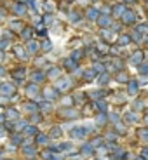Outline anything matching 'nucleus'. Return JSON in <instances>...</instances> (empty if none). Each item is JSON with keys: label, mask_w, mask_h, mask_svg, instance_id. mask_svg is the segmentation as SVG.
Segmentation results:
<instances>
[{"label": "nucleus", "mask_w": 148, "mask_h": 160, "mask_svg": "<svg viewBox=\"0 0 148 160\" xmlns=\"http://www.w3.org/2000/svg\"><path fill=\"white\" fill-rule=\"evenodd\" d=\"M131 39H132V40H136V42H139V40H141V33H139V31H134Z\"/></svg>", "instance_id": "37998d69"}, {"label": "nucleus", "mask_w": 148, "mask_h": 160, "mask_svg": "<svg viewBox=\"0 0 148 160\" xmlns=\"http://www.w3.org/2000/svg\"><path fill=\"white\" fill-rule=\"evenodd\" d=\"M84 77H86V80H92L94 77H96V71H94V70H87V71H84Z\"/></svg>", "instance_id": "b1692460"}, {"label": "nucleus", "mask_w": 148, "mask_h": 160, "mask_svg": "<svg viewBox=\"0 0 148 160\" xmlns=\"http://www.w3.org/2000/svg\"><path fill=\"white\" fill-rule=\"evenodd\" d=\"M7 45H9V40L7 39L2 40V42H0V50H4V47H7Z\"/></svg>", "instance_id": "49530a36"}, {"label": "nucleus", "mask_w": 148, "mask_h": 160, "mask_svg": "<svg viewBox=\"0 0 148 160\" xmlns=\"http://www.w3.org/2000/svg\"><path fill=\"white\" fill-rule=\"evenodd\" d=\"M39 108H42V110H51V108H52V106H51V103H47V101H44V103H42V104H40Z\"/></svg>", "instance_id": "79ce46f5"}, {"label": "nucleus", "mask_w": 148, "mask_h": 160, "mask_svg": "<svg viewBox=\"0 0 148 160\" xmlns=\"http://www.w3.org/2000/svg\"><path fill=\"white\" fill-rule=\"evenodd\" d=\"M44 63H45V59H44V58H40V59H37V61H35V64H39V66H42Z\"/></svg>", "instance_id": "8fccbe9b"}, {"label": "nucleus", "mask_w": 148, "mask_h": 160, "mask_svg": "<svg viewBox=\"0 0 148 160\" xmlns=\"http://www.w3.org/2000/svg\"><path fill=\"white\" fill-rule=\"evenodd\" d=\"M139 73L141 75H148V64H139Z\"/></svg>", "instance_id": "e433bc0d"}, {"label": "nucleus", "mask_w": 148, "mask_h": 160, "mask_svg": "<svg viewBox=\"0 0 148 160\" xmlns=\"http://www.w3.org/2000/svg\"><path fill=\"white\" fill-rule=\"evenodd\" d=\"M25 134H26V136H33V134H39V130H37V127L30 125V127H26V129H25Z\"/></svg>", "instance_id": "412c9836"}, {"label": "nucleus", "mask_w": 148, "mask_h": 160, "mask_svg": "<svg viewBox=\"0 0 148 160\" xmlns=\"http://www.w3.org/2000/svg\"><path fill=\"white\" fill-rule=\"evenodd\" d=\"M108 139L110 141H115V139H117V136H115V134H108Z\"/></svg>", "instance_id": "4d7b16f0"}, {"label": "nucleus", "mask_w": 148, "mask_h": 160, "mask_svg": "<svg viewBox=\"0 0 148 160\" xmlns=\"http://www.w3.org/2000/svg\"><path fill=\"white\" fill-rule=\"evenodd\" d=\"M80 151H82V155H86V157H89V155H92V146H91V144H84Z\"/></svg>", "instance_id": "dca6fc26"}, {"label": "nucleus", "mask_w": 148, "mask_h": 160, "mask_svg": "<svg viewBox=\"0 0 148 160\" xmlns=\"http://www.w3.org/2000/svg\"><path fill=\"white\" fill-rule=\"evenodd\" d=\"M14 52L18 54V58H21V59H26V52L23 50V47H16V49H14Z\"/></svg>", "instance_id": "4be33fe9"}, {"label": "nucleus", "mask_w": 148, "mask_h": 160, "mask_svg": "<svg viewBox=\"0 0 148 160\" xmlns=\"http://www.w3.org/2000/svg\"><path fill=\"white\" fill-rule=\"evenodd\" d=\"M40 47H42V50H51L52 49V44H51L49 40H44V42L40 44Z\"/></svg>", "instance_id": "a878e982"}, {"label": "nucleus", "mask_w": 148, "mask_h": 160, "mask_svg": "<svg viewBox=\"0 0 148 160\" xmlns=\"http://www.w3.org/2000/svg\"><path fill=\"white\" fill-rule=\"evenodd\" d=\"M5 117H7L9 120H12V122H16V120H19V113L14 110V108H9L7 113H5Z\"/></svg>", "instance_id": "20e7f679"}, {"label": "nucleus", "mask_w": 148, "mask_h": 160, "mask_svg": "<svg viewBox=\"0 0 148 160\" xmlns=\"http://www.w3.org/2000/svg\"><path fill=\"white\" fill-rule=\"evenodd\" d=\"M26 92H28L30 96H35V94L39 92V89H37V84H30L28 87H26Z\"/></svg>", "instance_id": "2eb2a0df"}, {"label": "nucleus", "mask_w": 148, "mask_h": 160, "mask_svg": "<svg viewBox=\"0 0 148 160\" xmlns=\"http://www.w3.org/2000/svg\"><path fill=\"white\" fill-rule=\"evenodd\" d=\"M42 120V115H31V124H39Z\"/></svg>", "instance_id": "a19ab883"}, {"label": "nucleus", "mask_w": 148, "mask_h": 160, "mask_svg": "<svg viewBox=\"0 0 148 160\" xmlns=\"http://www.w3.org/2000/svg\"><path fill=\"white\" fill-rule=\"evenodd\" d=\"M35 143H37V144H44V143H47V136H45V134H37Z\"/></svg>", "instance_id": "f3484780"}, {"label": "nucleus", "mask_w": 148, "mask_h": 160, "mask_svg": "<svg viewBox=\"0 0 148 160\" xmlns=\"http://www.w3.org/2000/svg\"><path fill=\"white\" fill-rule=\"evenodd\" d=\"M145 42H147V44H148V37H147V39H145Z\"/></svg>", "instance_id": "69168bd1"}, {"label": "nucleus", "mask_w": 148, "mask_h": 160, "mask_svg": "<svg viewBox=\"0 0 148 160\" xmlns=\"http://www.w3.org/2000/svg\"><path fill=\"white\" fill-rule=\"evenodd\" d=\"M139 138L145 139V141H148V130L147 129H141V130H139Z\"/></svg>", "instance_id": "4c0bfd02"}, {"label": "nucleus", "mask_w": 148, "mask_h": 160, "mask_svg": "<svg viewBox=\"0 0 148 160\" xmlns=\"http://www.w3.org/2000/svg\"><path fill=\"white\" fill-rule=\"evenodd\" d=\"M70 134H71V138H80V139H82V138L86 136V129H84V127H75V129H71Z\"/></svg>", "instance_id": "7ed1b4c3"}, {"label": "nucleus", "mask_w": 148, "mask_h": 160, "mask_svg": "<svg viewBox=\"0 0 148 160\" xmlns=\"http://www.w3.org/2000/svg\"><path fill=\"white\" fill-rule=\"evenodd\" d=\"M117 129L118 130H126V127H124V125H120V124H117Z\"/></svg>", "instance_id": "052dcab7"}, {"label": "nucleus", "mask_w": 148, "mask_h": 160, "mask_svg": "<svg viewBox=\"0 0 148 160\" xmlns=\"http://www.w3.org/2000/svg\"><path fill=\"white\" fill-rule=\"evenodd\" d=\"M84 129H86V134H91V132H94V127H92V125H84Z\"/></svg>", "instance_id": "de8ad7c7"}, {"label": "nucleus", "mask_w": 148, "mask_h": 160, "mask_svg": "<svg viewBox=\"0 0 148 160\" xmlns=\"http://www.w3.org/2000/svg\"><path fill=\"white\" fill-rule=\"evenodd\" d=\"M19 2H26V0H19Z\"/></svg>", "instance_id": "338daca9"}, {"label": "nucleus", "mask_w": 148, "mask_h": 160, "mask_svg": "<svg viewBox=\"0 0 148 160\" xmlns=\"http://www.w3.org/2000/svg\"><path fill=\"white\" fill-rule=\"evenodd\" d=\"M39 49H40V44L33 42V40H28V50L31 52V54H35V52H37Z\"/></svg>", "instance_id": "1a4fd4ad"}, {"label": "nucleus", "mask_w": 148, "mask_h": 160, "mask_svg": "<svg viewBox=\"0 0 148 160\" xmlns=\"http://www.w3.org/2000/svg\"><path fill=\"white\" fill-rule=\"evenodd\" d=\"M101 143H103L101 138H94V139L91 141V146H92V148H99V146H101Z\"/></svg>", "instance_id": "cd10ccee"}, {"label": "nucleus", "mask_w": 148, "mask_h": 160, "mask_svg": "<svg viewBox=\"0 0 148 160\" xmlns=\"http://www.w3.org/2000/svg\"><path fill=\"white\" fill-rule=\"evenodd\" d=\"M124 12H126V7H124V5H115V7H113V16H115V18H120Z\"/></svg>", "instance_id": "9d476101"}, {"label": "nucleus", "mask_w": 148, "mask_h": 160, "mask_svg": "<svg viewBox=\"0 0 148 160\" xmlns=\"http://www.w3.org/2000/svg\"><path fill=\"white\" fill-rule=\"evenodd\" d=\"M44 19H45V23H47V24H49V23H52V16H49V14H47V16H45V18H44Z\"/></svg>", "instance_id": "3c124183"}, {"label": "nucleus", "mask_w": 148, "mask_h": 160, "mask_svg": "<svg viewBox=\"0 0 148 160\" xmlns=\"http://www.w3.org/2000/svg\"><path fill=\"white\" fill-rule=\"evenodd\" d=\"M124 119H126L127 124H132V122H136V120H138V117H136V113L129 111V113H126V117H124Z\"/></svg>", "instance_id": "ddd939ff"}, {"label": "nucleus", "mask_w": 148, "mask_h": 160, "mask_svg": "<svg viewBox=\"0 0 148 160\" xmlns=\"http://www.w3.org/2000/svg\"><path fill=\"white\" fill-rule=\"evenodd\" d=\"M103 70H105V66H103L101 63H94V71H96V73H98V71H103Z\"/></svg>", "instance_id": "ea45409f"}, {"label": "nucleus", "mask_w": 148, "mask_h": 160, "mask_svg": "<svg viewBox=\"0 0 148 160\" xmlns=\"http://www.w3.org/2000/svg\"><path fill=\"white\" fill-rule=\"evenodd\" d=\"M10 30H21V23L19 21H12L10 23Z\"/></svg>", "instance_id": "c9c22d12"}, {"label": "nucleus", "mask_w": 148, "mask_h": 160, "mask_svg": "<svg viewBox=\"0 0 148 160\" xmlns=\"http://www.w3.org/2000/svg\"><path fill=\"white\" fill-rule=\"evenodd\" d=\"M101 35H103V39H110L112 31H110V30H103V31H101Z\"/></svg>", "instance_id": "c03bdc74"}, {"label": "nucleus", "mask_w": 148, "mask_h": 160, "mask_svg": "<svg viewBox=\"0 0 148 160\" xmlns=\"http://www.w3.org/2000/svg\"><path fill=\"white\" fill-rule=\"evenodd\" d=\"M58 87H59V89H68V87H70V80H65V79L59 80V82H58Z\"/></svg>", "instance_id": "393cba45"}, {"label": "nucleus", "mask_w": 148, "mask_h": 160, "mask_svg": "<svg viewBox=\"0 0 148 160\" xmlns=\"http://www.w3.org/2000/svg\"><path fill=\"white\" fill-rule=\"evenodd\" d=\"M25 108H26L28 111H35V110H39V104H35V103H28Z\"/></svg>", "instance_id": "2f4dec72"}, {"label": "nucleus", "mask_w": 148, "mask_h": 160, "mask_svg": "<svg viewBox=\"0 0 148 160\" xmlns=\"http://www.w3.org/2000/svg\"><path fill=\"white\" fill-rule=\"evenodd\" d=\"M4 119H5V117H4V115H0V124H2V122H4Z\"/></svg>", "instance_id": "680f3d73"}, {"label": "nucleus", "mask_w": 148, "mask_h": 160, "mask_svg": "<svg viewBox=\"0 0 148 160\" xmlns=\"http://www.w3.org/2000/svg\"><path fill=\"white\" fill-rule=\"evenodd\" d=\"M117 80H118V82H122V84L129 82V79H127V75H126V73H118V75H117Z\"/></svg>", "instance_id": "7c9ffc66"}, {"label": "nucleus", "mask_w": 148, "mask_h": 160, "mask_svg": "<svg viewBox=\"0 0 148 160\" xmlns=\"http://www.w3.org/2000/svg\"><path fill=\"white\" fill-rule=\"evenodd\" d=\"M136 31H139V33H147L148 24H139V26H136Z\"/></svg>", "instance_id": "473e14b6"}, {"label": "nucleus", "mask_w": 148, "mask_h": 160, "mask_svg": "<svg viewBox=\"0 0 148 160\" xmlns=\"http://www.w3.org/2000/svg\"><path fill=\"white\" fill-rule=\"evenodd\" d=\"M45 98H47V99H56V98H58L56 89H47L45 90Z\"/></svg>", "instance_id": "4468645a"}, {"label": "nucleus", "mask_w": 148, "mask_h": 160, "mask_svg": "<svg viewBox=\"0 0 148 160\" xmlns=\"http://www.w3.org/2000/svg\"><path fill=\"white\" fill-rule=\"evenodd\" d=\"M98 24H99V26H103V28H105V26L108 28L110 24H112V21H110L108 16H99V18H98Z\"/></svg>", "instance_id": "0eeeda50"}, {"label": "nucleus", "mask_w": 148, "mask_h": 160, "mask_svg": "<svg viewBox=\"0 0 148 160\" xmlns=\"http://www.w3.org/2000/svg\"><path fill=\"white\" fill-rule=\"evenodd\" d=\"M122 21H124V24H132V23L136 21L134 10H126V12L122 14Z\"/></svg>", "instance_id": "f257e3e1"}, {"label": "nucleus", "mask_w": 148, "mask_h": 160, "mask_svg": "<svg viewBox=\"0 0 148 160\" xmlns=\"http://www.w3.org/2000/svg\"><path fill=\"white\" fill-rule=\"evenodd\" d=\"M141 157L148 160V150H143V153H141Z\"/></svg>", "instance_id": "6e6d98bb"}, {"label": "nucleus", "mask_w": 148, "mask_h": 160, "mask_svg": "<svg viewBox=\"0 0 148 160\" xmlns=\"http://www.w3.org/2000/svg\"><path fill=\"white\" fill-rule=\"evenodd\" d=\"M129 42H131V37H127V35L118 37V45H127Z\"/></svg>", "instance_id": "aec40b11"}, {"label": "nucleus", "mask_w": 148, "mask_h": 160, "mask_svg": "<svg viewBox=\"0 0 148 160\" xmlns=\"http://www.w3.org/2000/svg\"><path fill=\"white\" fill-rule=\"evenodd\" d=\"M131 63H132V64H141V63H143V52H136V54H132V56H131Z\"/></svg>", "instance_id": "39448f33"}, {"label": "nucleus", "mask_w": 148, "mask_h": 160, "mask_svg": "<svg viewBox=\"0 0 148 160\" xmlns=\"http://www.w3.org/2000/svg\"><path fill=\"white\" fill-rule=\"evenodd\" d=\"M80 56H82V52H73V59H79Z\"/></svg>", "instance_id": "5fc2aeb1"}, {"label": "nucleus", "mask_w": 148, "mask_h": 160, "mask_svg": "<svg viewBox=\"0 0 148 160\" xmlns=\"http://www.w3.org/2000/svg\"><path fill=\"white\" fill-rule=\"evenodd\" d=\"M98 108L101 111H106V106H105V103H103V101H99V103H98Z\"/></svg>", "instance_id": "09e8293b"}, {"label": "nucleus", "mask_w": 148, "mask_h": 160, "mask_svg": "<svg viewBox=\"0 0 148 160\" xmlns=\"http://www.w3.org/2000/svg\"><path fill=\"white\" fill-rule=\"evenodd\" d=\"M35 148L33 146H23V153H26V155H35Z\"/></svg>", "instance_id": "c85d7f7f"}, {"label": "nucleus", "mask_w": 148, "mask_h": 160, "mask_svg": "<svg viewBox=\"0 0 148 160\" xmlns=\"http://www.w3.org/2000/svg\"><path fill=\"white\" fill-rule=\"evenodd\" d=\"M65 66H66L70 71H75V70H77V63H75L73 59H66V61H65Z\"/></svg>", "instance_id": "f8f14e48"}, {"label": "nucleus", "mask_w": 148, "mask_h": 160, "mask_svg": "<svg viewBox=\"0 0 148 160\" xmlns=\"http://www.w3.org/2000/svg\"><path fill=\"white\" fill-rule=\"evenodd\" d=\"M145 124H148V115H145Z\"/></svg>", "instance_id": "e2e57ef3"}, {"label": "nucleus", "mask_w": 148, "mask_h": 160, "mask_svg": "<svg viewBox=\"0 0 148 160\" xmlns=\"http://www.w3.org/2000/svg\"><path fill=\"white\" fill-rule=\"evenodd\" d=\"M0 94H4V96H12V94H14V85H12V84H2V85H0Z\"/></svg>", "instance_id": "f03ea898"}, {"label": "nucleus", "mask_w": 148, "mask_h": 160, "mask_svg": "<svg viewBox=\"0 0 148 160\" xmlns=\"http://www.w3.org/2000/svg\"><path fill=\"white\" fill-rule=\"evenodd\" d=\"M136 160H145V159H143V157H138V159H136Z\"/></svg>", "instance_id": "0e129e2a"}, {"label": "nucleus", "mask_w": 148, "mask_h": 160, "mask_svg": "<svg viewBox=\"0 0 148 160\" xmlns=\"http://www.w3.org/2000/svg\"><path fill=\"white\" fill-rule=\"evenodd\" d=\"M14 77H16V79H23V77H25V70H16L14 71Z\"/></svg>", "instance_id": "58836bf2"}, {"label": "nucleus", "mask_w": 148, "mask_h": 160, "mask_svg": "<svg viewBox=\"0 0 148 160\" xmlns=\"http://www.w3.org/2000/svg\"><path fill=\"white\" fill-rule=\"evenodd\" d=\"M87 18H89V19H92V21L98 19V18H99V12L96 9H92V7H91V9L87 10Z\"/></svg>", "instance_id": "9b49d317"}, {"label": "nucleus", "mask_w": 148, "mask_h": 160, "mask_svg": "<svg viewBox=\"0 0 148 160\" xmlns=\"http://www.w3.org/2000/svg\"><path fill=\"white\" fill-rule=\"evenodd\" d=\"M63 117H70V119H75V117H77V111H75V110H63Z\"/></svg>", "instance_id": "5701e85b"}, {"label": "nucleus", "mask_w": 148, "mask_h": 160, "mask_svg": "<svg viewBox=\"0 0 148 160\" xmlns=\"http://www.w3.org/2000/svg\"><path fill=\"white\" fill-rule=\"evenodd\" d=\"M147 58H148V54H147Z\"/></svg>", "instance_id": "774afa93"}, {"label": "nucleus", "mask_w": 148, "mask_h": 160, "mask_svg": "<svg viewBox=\"0 0 148 160\" xmlns=\"http://www.w3.org/2000/svg\"><path fill=\"white\" fill-rule=\"evenodd\" d=\"M61 136V129L59 127H52L51 129V138H59Z\"/></svg>", "instance_id": "bb28decb"}, {"label": "nucleus", "mask_w": 148, "mask_h": 160, "mask_svg": "<svg viewBox=\"0 0 148 160\" xmlns=\"http://www.w3.org/2000/svg\"><path fill=\"white\" fill-rule=\"evenodd\" d=\"M44 79H45V77H44L42 71H33V73H31V82H33V84H39V82H42Z\"/></svg>", "instance_id": "423d86ee"}, {"label": "nucleus", "mask_w": 148, "mask_h": 160, "mask_svg": "<svg viewBox=\"0 0 148 160\" xmlns=\"http://www.w3.org/2000/svg\"><path fill=\"white\" fill-rule=\"evenodd\" d=\"M21 37H23L25 40H31V30H30V28L21 30Z\"/></svg>", "instance_id": "6ab92c4d"}, {"label": "nucleus", "mask_w": 148, "mask_h": 160, "mask_svg": "<svg viewBox=\"0 0 148 160\" xmlns=\"http://www.w3.org/2000/svg\"><path fill=\"white\" fill-rule=\"evenodd\" d=\"M4 134H5V127H0V138H2Z\"/></svg>", "instance_id": "bf43d9fd"}, {"label": "nucleus", "mask_w": 148, "mask_h": 160, "mask_svg": "<svg viewBox=\"0 0 148 160\" xmlns=\"http://www.w3.org/2000/svg\"><path fill=\"white\" fill-rule=\"evenodd\" d=\"M96 122H98L99 125H103V124L106 122V119H105V115H99V117H98V120H96Z\"/></svg>", "instance_id": "a18cd8bd"}, {"label": "nucleus", "mask_w": 148, "mask_h": 160, "mask_svg": "<svg viewBox=\"0 0 148 160\" xmlns=\"http://www.w3.org/2000/svg\"><path fill=\"white\" fill-rule=\"evenodd\" d=\"M127 85H129V90H127L129 94H136V92H138V89H139L138 82H134V80H129Z\"/></svg>", "instance_id": "6e6552de"}, {"label": "nucleus", "mask_w": 148, "mask_h": 160, "mask_svg": "<svg viewBox=\"0 0 148 160\" xmlns=\"http://www.w3.org/2000/svg\"><path fill=\"white\" fill-rule=\"evenodd\" d=\"M14 12H16V14H18V16H23V14H25V5H21V4H18V5H14Z\"/></svg>", "instance_id": "a211bd4d"}, {"label": "nucleus", "mask_w": 148, "mask_h": 160, "mask_svg": "<svg viewBox=\"0 0 148 160\" xmlns=\"http://www.w3.org/2000/svg\"><path fill=\"white\" fill-rule=\"evenodd\" d=\"M59 148L63 151H70L71 150V143H63V144H59Z\"/></svg>", "instance_id": "f704fd0d"}, {"label": "nucleus", "mask_w": 148, "mask_h": 160, "mask_svg": "<svg viewBox=\"0 0 148 160\" xmlns=\"http://www.w3.org/2000/svg\"><path fill=\"white\" fill-rule=\"evenodd\" d=\"M12 141H14V143H19V141H21V136H14V138H12Z\"/></svg>", "instance_id": "13d9d810"}, {"label": "nucleus", "mask_w": 148, "mask_h": 160, "mask_svg": "<svg viewBox=\"0 0 148 160\" xmlns=\"http://www.w3.org/2000/svg\"><path fill=\"white\" fill-rule=\"evenodd\" d=\"M118 52H120V50H118L117 45H115V47H112V54H118Z\"/></svg>", "instance_id": "864d4df0"}, {"label": "nucleus", "mask_w": 148, "mask_h": 160, "mask_svg": "<svg viewBox=\"0 0 148 160\" xmlns=\"http://www.w3.org/2000/svg\"><path fill=\"white\" fill-rule=\"evenodd\" d=\"M49 77H51V79H58V77H59V70H58V68H51V70H49Z\"/></svg>", "instance_id": "c756f323"}, {"label": "nucleus", "mask_w": 148, "mask_h": 160, "mask_svg": "<svg viewBox=\"0 0 148 160\" xmlns=\"http://www.w3.org/2000/svg\"><path fill=\"white\" fill-rule=\"evenodd\" d=\"M112 122H118V115H117V113H112Z\"/></svg>", "instance_id": "603ef678"}, {"label": "nucleus", "mask_w": 148, "mask_h": 160, "mask_svg": "<svg viewBox=\"0 0 148 160\" xmlns=\"http://www.w3.org/2000/svg\"><path fill=\"white\" fill-rule=\"evenodd\" d=\"M108 80H110L108 73H103V75H101V79H99V84H101V85H105V84H106Z\"/></svg>", "instance_id": "72a5a7b5"}]
</instances>
